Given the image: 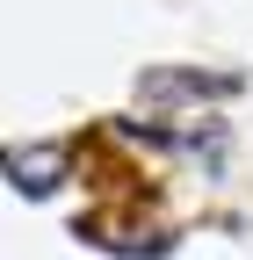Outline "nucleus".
I'll return each mask as SVG.
<instances>
[{"mask_svg": "<svg viewBox=\"0 0 253 260\" xmlns=\"http://www.w3.org/2000/svg\"><path fill=\"white\" fill-rule=\"evenodd\" d=\"M145 102H167V109H188V102H217V94H232L225 73H181V65H152L138 80Z\"/></svg>", "mask_w": 253, "mask_h": 260, "instance_id": "nucleus-1", "label": "nucleus"}, {"mask_svg": "<svg viewBox=\"0 0 253 260\" xmlns=\"http://www.w3.org/2000/svg\"><path fill=\"white\" fill-rule=\"evenodd\" d=\"M8 181H15V195H51L66 181V145H22L8 159Z\"/></svg>", "mask_w": 253, "mask_h": 260, "instance_id": "nucleus-2", "label": "nucleus"}]
</instances>
